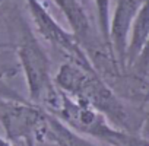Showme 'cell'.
<instances>
[{"instance_id":"6da1fadb","label":"cell","mask_w":149,"mask_h":146,"mask_svg":"<svg viewBox=\"0 0 149 146\" xmlns=\"http://www.w3.org/2000/svg\"><path fill=\"white\" fill-rule=\"evenodd\" d=\"M56 86L69 97L101 113L117 129H129V113L105 83L100 72H89L72 61L63 63L54 78Z\"/></svg>"},{"instance_id":"7a4b0ae2","label":"cell","mask_w":149,"mask_h":146,"mask_svg":"<svg viewBox=\"0 0 149 146\" xmlns=\"http://www.w3.org/2000/svg\"><path fill=\"white\" fill-rule=\"evenodd\" d=\"M16 56L24 70L31 102L51 111L58 99L61 91L56 86L50 72V58L41 42L34 35L26 22L19 24V41Z\"/></svg>"},{"instance_id":"3957f363","label":"cell","mask_w":149,"mask_h":146,"mask_svg":"<svg viewBox=\"0 0 149 146\" xmlns=\"http://www.w3.org/2000/svg\"><path fill=\"white\" fill-rule=\"evenodd\" d=\"M29 9L35 31L45 40L54 50H57L61 56L74 64L81 66L85 70L95 72L97 66L88 56L86 50L82 47L81 41L73 32L64 29L47 10V8L40 0H25Z\"/></svg>"},{"instance_id":"277c9868","label":"cell","mask_w":149,"mask_h":146,"mask_svg":"<svg viewBox=\"0 0 149 146\" xmlns=\"http://www.w3.org/2000/svg\"><path fill=\"white\" fill-rule=\"evenodd\" d=\"M44 115L45 110L34 102L0 98V123L12 143L35 146V134Z\"/></svg>"},{"instance_id":"5b68a950","label":"cell","mask_w":149,"mask_h":146,"mask_svg":"<svg viewBox=\"0 0 149 146\" xmlns=\"http://www.w3.org/2000/svg\"><path fill=\"white\" fill-rule=\"evenodd\" d=\"M142 3L143 0H117L116 2V9L110 21V41L113 54L116 56L121 69L126 67L130 28Z\"/></svg>"},{"instance_id":"8992f818","label":"cell","mask_w":149,"mask_h":146,"mask_svg":"<svg viewBox=\"0 0 149 146\" xmlns=\"http://www.w3.org/2000/svg\"><path fill=\"white\" fill-rule=\"evenodd\" d=\"M60 9V12L67 19L72 32L78 37L82 47H91V40H94L92 26L85 9L81 5V0H51Z\"/></svg>"},{"instance_id":"52a82bcc","label":"cell","mask_w":149,"mask_h":146,"mask_svg":"<svg viewBox=\"0 0 149 146\" xmlns=\"http://www.w3.org/2000/svg\"><path fill=\"white\" fill-rule=\"evenodd\" d=\"M149 37V0H143L140 9L137 10L130 34H129V44H127V54H126V64L133 66L140 56L146 41Z\"/></svg>"},{"instance_id":"ba28073f","label":"cell","mask_w":149,"mask_h":146,"mask_svg":"<svg viewBox=\"0 0 149 146\" xmlns=\"http://www.w3.org/2000/svg\"><path fill=\"white\" fill-rule=\"evenodd\" d=\"M107 145L110 146H149V139L116 127L111 136L108 137Z\"/></svg>"},{"instance_id":"9c48e42d","label":"cell","mask_w":149,"mask_h":146,"mask_svg":"<svg viewBox=\"0 0 149 146\" xmlns=\"http://www.w3.org/2000/svg\"><path fill=\"white\" fill-rule=\"evenodd\" d=\"M134 64H137V67L142 70L149 66V37H148V41H146V44H145V47H143V50H142V53L137 57Z\"/></svg>"},{"instance_id":"30bf717a","label":"cell","mask_w":149,"mask_h":146,"mask_svg":"<svg viewBox=\"0 0 149 146\" xmlns=\"http://www.w3.org/2000/svg\"><path fill=\"white\" fill-rule=\"evenodd\" d=\"M0 146H16V145L12 143L10 140H8L6 137H2V136H0Z\"/></svg>"}]
</instances>
